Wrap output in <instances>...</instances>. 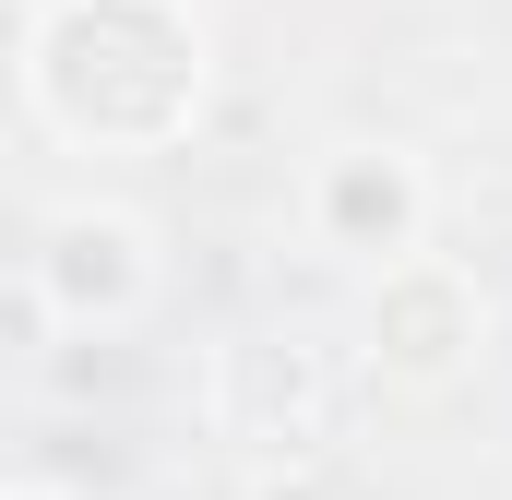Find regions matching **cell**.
Segmentation results:
<instances>
[{
  "mask_svg": "<svg viewBox=\"0 0 512 500\" xmlns=\"http://www.w3.org/2000/svg\"><path fill=\"white\" fill-rule=\"evenodd\" d=\"M24 108L72 155H167L215 108V24L191 0H36Z\"/></svg>",
  "mask_w": 512,
  "mask_h": 500,
  "instance_id": "1",
  "label": "cell"
},
{
  "mask_svg": "<svg viewBox=\"0 0 512 500\" xmlns=\"http://www.w3.org/2000/svg\"><path fill=\"white\" fill-rule=\"evenodd\" d=\"M155 286H167V262H155V227L131 203H60L24 250V298L60 334H131L155 310Z\"/></svg>",
  "mask_w": 512,
  "mask_h": 500,
  "instance_id": "2",
  "label": "cell"
},
{
  "mask_svg": "<svg viewBox=\"0 0 512 500\" xmlns=\"http://www.w3.org/2000/svg\"><path fill=\"white\" fill-rule=\"evenodd\" d=\"M477 346H489V286L465 274V262H441V250H393L370 262V310H358V358L405 393H441V381L477 370Z\"/></svg>",
  "mask_w": 512,
  "mask_h": 500,
  "instance_id": "3",
  "label": "cell"
},
{
  "mask_svg": "<svg viewBox=\"0 0 512 500\" xmlns=\"http://www.w3.org/2000/svg\"><path fill=\"white\" fill-rule=\"evenodd\" d=\"M346 393H358V358L334 334H239L215 346V429L227 441H262V453H322L346 429Z\"/></svg>",
  "mask_w": 512,
  "mask_h": 500,
  "instance_id": "4",
  "label": "cell"
},
{
  "mask_svg": "<svg viewBox=\"0 0 512 500\" xmlns=\"http://www.w3.org/2000/svg\"><path fill=\"white\" fill-rule=\"evenodd\" d=\"M298 227H310V250H334V262L370 274V262L429 239V167L405 143H334L310 167V191H298Z\"/></svg>",
  "mask_w": 512,
  "mask_h": 500,
  "instance_id": "5",
  "label": "cell"
},
{
  "mask_svg": "<svg viewBox=\"0 0 512 500\" xmlns=\"http://www.w3.org/2000/svg\"><path fill=\"white\" fill-rule=\"evenodd\" d=\"M239 500H334V477H322L310 453H274V465H262V477H251Z\"/></svg>",
  "mask_w": 512,
  "mask_h": 500,
  "instance_id": "6",
  "label": "cell"
},
{
  "mask_svg": "<svg viewBox=\"0 0 512 500\" xmlns=\"http://www.w3.org/2000/svg\"><path fill=\"white\" fill-rule=\"evenodd\" d=\"M0 500H60V489H0Z\"/></svg>",
  "mask_w": 512,
  "mask_h": 500,
  "instance_id": "7",
  "label": "cell"
}]
</instances>
